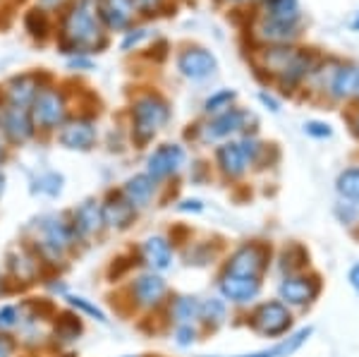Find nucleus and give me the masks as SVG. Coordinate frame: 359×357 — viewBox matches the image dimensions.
Listing matches in <instances>:
<instances>
[{
	"label": "nucleus",
	"instance_id": "nucleus-16",
	"mask_svg": "<svg viewBox=\"0 0 359 357\" xmlns=\"http://www.w3.org/2000/svg\"><path fill=\"white\" fill-rule=\"evenodd\" d=\"M165 295V283L161 276H154V274H144L137 278L135 283V297L139 300V304L144 307H151V304H158L161 297Z\"/></svg>",
	"mask_w": 359,
	"mask_h": 357
},
{
	"label": "nucleus",
	"instance_id": "nucleus-44",
	"mask_svg": "<svg viewBox=\"0 0 359 357\" xmlns=\"http://www.w3.org/2000/svg\"><path fill=\"white\" fill-rule=\"evenodd\" d=\"M41 3H43V5H48V8H53V5H57L60 0H41Z\"/></svg>",
	"mask_w": 359,
	"mask_h": 357
},
{
	"label": "nucleus",
	"instance_id": "nucleus-46",
	"mask_svg": "<svg viewBox=\"0 0 359 357\" xmlns=\"http://www.w3.org/2000/svg\"><path fill=\"white\" fill-rule=\"evenodd\" d=\"M3 187H5V177L0 175V194H3Z\"/></svg>",
	"mask_w": 359,
	"mask_h": 357
},
{
	"label": "nucleus",
	"instance_id": "nucleus-14",
	"mask_svg": "<svg viewBox=\"0 0 359 357\" xmlns=\"http://www.w3.org/2000/svg\"><path fill=\"white\" fill-rule=\"evenodd\" d=\"M247 163L249 161L245 156V151H242L240 142H228L218 149V166H221V170L225 175H230V177L242 175V173L247 170Z\"/></svg>",
	"mask_w": 359,
	"mask_h": 357
},
{
	"label": "nucleus",
	"instance_id": "nucleus-22",
	"mask_svg": "<svg viewBox=\"0 0 359 357\" xmlns=\"http://www.w3.org/2000/svg\"><path fill=\"white\" fill-rule=\"evenodd\" d=\"M144 259H147L154 269L163 271V269L170 267V262H172L170 245H168L163 238H158V235H156V238H149L147 243H144Z\"/></svg>",
	"mask_w": 359,
	"mask_h": 357
},
{
	"label": "nucleus",
	"instance_id": "nucleus-27",
	"mask_svg": "<svg viewBox=\"0 0 359 357\" xmlns=\"http://www.w3.org/2000/svg\"><path fill=\"white\" fill-rule=\"evenodd\" d=\"M237 99V94L235 91H230V89H221V91H216V94H211L206 99L204 103V111L206 113H225V111H230V106H233V101Z\"/></svg>",
	"mask_w": 359,
	"mask_h": 357
},
{
	"label": "nucleus",
	"instance_id": "nucleus-29",
	"mask_svg": "<svg viewBox=\"0 0 359 357\" xmlns=\"http://www.w3.org/2000/svg\"><path fill=\"white\" fill-rule=\"evenodd\" d=\"M10 267H13L15 276L20 281H32L34 276H36V262H34L32 257L27 255H17L10 259Z\"/></svg>",
	"mask_w": 359,
	"mask_h": 357
},
{
	"label": "nucleus",
	"instance_id": "nucleus-21",
	"mask_svg": "<svg viewBox=\"0 0 359 357\" xmlns=\"http://www.w3.org/2000/svg\"><path fill=\"white\" fill-rule=\"evenodd\" d=\"M266 20L283 22V25H297L299 3L297 0H266Z\"/></svg>",
	"mask_w": 359,
	"mask_h": 357
},
{
	"label": "nucleus",
	"instance_id": "nucleus-6",
	"mask_svg": "<svg viewBox=\"0 0 359 357\" xmlns=\"http://www.w3.org/2000/svg\"><path fill=\"white\" fill-rule=\"evenodd\" d=\"M184 163V149L180 144H163L149 156L147 166H149V175L154 180H161V177H168L172 173L180 170V166Z\"/></svg>",
	"mask_w": 359,
	"mask_h": 357
},
{
	"label": "nucleus",
	"instance_id": "nucleus-9",
	"mask_svg": "<svg viewBox=\"0 0 359 357\" xmlns=\"http://www.w3.org/2000/svg\"><path fill=\"white\" fill-rule=\"evenodd\" d=\"M96 142V128L86 120H74V123H67L60 132V144L67 149H74V151H86L91 149V144Z\"/></svg>",
	"mask_w": 359,
	"mask_h": 357
},
{
	"label": "nucleus",
	"instance_id": "nucleus-37",
	"mask_svg": "<svg viewBox=\"0 0 359 357\" xmlns=\"http://www.w3.org/2000/svg\"><path fill=\"white\" fill-rule=\"evenodd\" d=\"M41 189L43 192H48V194H57L60 192V182H62V177L60 175H55V173H50V175H46L41 177Z\"/></svg>",
	"mask_w": 359,
	"mask_h": 357
},
{
	"label": "nucleus",
	"instance_id": "nucleus-18",
	"mask_svg": "<svg viewBox=\"0 0 359 357\" xmlns=\"http://www.w3.org/2000/svg\"><path fill=\"white\" fill-rule=\"evenodd\" d=\"M245 118H247V115L242 111H237V108H230V111L221 113L206 128V140H221V137H230L233 132H237L242 128Z\"/></svg>",
	"mask_w": 359,
	"mask_h": 357
},
{
	"label": "nucleus",
	"instance_id": "nucleus-13",
	"mask_svg": "<svg viewBox=\"0 0 359 357\" xmlns=\"http://www.w3.org/2000/svg\"><path fill=\"white\" fill-rule=\"evenodd\" d=\"M3 130L8 132V137L13 142H25L32 137L34 125H32V115H29L27 108H17L13 106L3 118Z\"/></svg>",
	"mask_w": 359,
	"mask_h": 357
},
{
	"label": "nucleus",
	"instance_id": "nucleus-10",
	"mask_svg": "<svg viewBox=\"0 0 359 357\" xmlns=\"http://www.w3.org/2000/svg\"><path fill=\"white\" fill-rule=\"evenodd\" d=\"M357 86H359V67L340 65V67H335L331 74L328 94L338 101H345V99H350V96H357Z\"/></svg>",
	"mask_w": 359,
	"mask_h": 357
},
{
	"label": "nucleus",
	"instance_id": "nucleus-17",
	"mask_svg": "<svg viewBox=\"0 0 359 357\" xmlns=\"http://www.w3.org/2000/svg\"><path fill=\"white\" fill-rule=\"evenodd\" d=\"M259 39H264L266 43L271 46H287L292 39H297V25H283V22H273V20H264L262 25L257 27Z\"/></svg>",
	"mask_w": 359,
	"mask_h": 357
},
{
	"label": "nucleus",
	"instance_id": "nucleus-2",
	"mask_svg": "<svg viewBox=\"0 0 359 357\" xmlns=\"http://www.w3.org/2000/svg\"><path fill=\"white\" fill-rule=\"evenodd\" d=\"M168 103L156 94H147L135 101L132 108V120H135V137L139 144L154 140V135L168 123Z\"/></svg>",
	"mask_w": 359,
	"mask_h": 357
},
{
	"label": "nucleus",
	"instance_id": "nucleus-24",
	"mask_svg": "<svg viewBox=\"0 0 359 357\" xmlns=\"http://www.w3.org/2000/svg\"><path fill=\"white\" fill-rule=\"evenodd\" d=\"M309 72H311V55H306V53L299 50V53L294 55V60L290 62V65H287L285 70L278 74V82H280L283 86H294V84L302 82V79Z\"/></svg>",
	"mask_w": 359,
	"mask_h": 357
},
{
	"label": "nucleus",
	"instance_id": "nucleus-25",
	"mask_svg": "<svg viewBox=\"0 0 359 357\" xmlns=\"http://www.w3.org/2000/svg\"><path fill=\"white\" fill-rule=\"evenodd\" d=\"M297 53H299V50L290 48V46H271V48H266V53H264L266 67H269L271 72L280 74L294 60V55H297Z\"/></svg>",
	"mask_w": 359,
	"mask_h": 357
},
{
	"label": "nucleus",
	"instance_id": "nucleus-3",
	"mask_svg": "<svg viewBox=\"0 0 359 357\" xmlns=\"http://www.w3.org/2000/svg\"><path fill=\"white\" fill-rule=\"evenodd\" d=\"M177 67L187 79H196V82H199V79L211 77V74L218 70V60L211 50L192 46V48H184L182 53H180Z\"/></svg>",
	"mask_w": 359,
	"mask_h": 357
},
{
	"label": "nucleus",
	"instance_id": "nucleus-36",
	"mask_svg": "<svg viewBox=\"0 0 359 357\" xmlns=\"http://www.w3.org/2000/svg\"><path fill=\"white\" fill-rule=\"evenodd\" d=\"M147 36H149L147 29H135V32L127 34V36H125V41H123V50H130L132 46H139V43H142Z\"/></svg>",
	"mask_w": 359,
	"mask_h": 357
},
{
	"label": "nucleus",
	"instance_id": "nucleus-31",
	"mask_svg": "<svg viewBox=\"0 0 359 357\" xmlns=\"http://www.w3.org/2000/svg\"><path fill=\"white\" fill-rule=\"evenodd\" d=\"M79 331H82V324H79L77 316L65 314L60 321H57V333H60V336L65 338V341H72V338H77Z\"/></svg>",
	"mask_w": 359,
	"mask_h": 357
},
{
	"label": "nucleus",
	"instance_id": "nucleus-12",
	"mask_svg": "<svg viewBox=\"0 0 359 357\" xmlns=\"http://www.w3.org/2000/svg\"><path fill=\"white\" fill-rule=\"evenodd\" d=\"M135 3L132 0H98V15L111 29H125L130 25Z\"/></svg>",
	"mask_w": 359,
	"mask_h": 357
},
{
	"label": "nucleus",
	"instance_id": "nucleus-7",
	"mask_svg": "<svg viewBox=\"0 0 359 357\" xmlns=\"http://www.w3.org/2000/svg\"><path fill=\"white\" fill-rule=\"evenodd\" d=\"M264 267V250L257 245L240 247L228 264V274L233 276H247V278H257V274Z\"/></svg>",
	"mask_w": 359,
	"mask_h": 357
},
{
	"label": "nucleus",
	"instance_id": "nucleus-41",
	"mask_svg": "<svg viewBox=\"0 0 359 357\" xmlns=\"http://www.w3.org/2000/svg\"><path fill=\"white\" fill-rule=\"evenodd\" d=\"M132 3H137L142 10H147V13H151V10H156L161 5V0H132Z\"/></svg>",
	"mask_w": 359,
	"mask_h": 357
},
{
	"label": "nucleus",
	"instance_id": "nucleus-15",
	"mask_svg": "<svg viewBox=\"0 0 359 357\" xmlns=\"http://www.w3.org/2000/svg\"><path fill=\"white\" fill-rule=\"evenodd\" d=\"M72 226H74L77 233H82V235L98 233V230L103 228V211H101V206H98L94 199L84 201V204L79 206L77 211H74Z\"/></svg>",
	"mask_w": 359,
	"mask_h": 357
},
{
	"label": "nucleus",
	"instance_id": "nucleus-34",
	"mask_svg": "<svg viewBox=\"0 0 359 357\" xmlns=\"http://www.w3.org/2000/svg\"><path fill=\"white\" fill-rule=\"evenodd\" d=\"M304 132L309 137H316V140H326V137H331V128H328L326 123H316V120L306 123L304 125Z\"/></svg>",
	"mask_w": 359,
	"mask_h": 357
},
{
	"label": "nucleus",
	"instance_id": "nucleus-39",
	"mask_svg": "<svg viewBox=\"0 0 359 357\" xmlns=\"http://www.w3.org/2000/svg\"><path fill=\"white\" fill-rule=\"evenodd\" d=\"M177 341L182 345H189L194 341V329H189V326H184V329L177 331Z\"/></svg>",
	"mask_w": 359,
	"mask_h": 357
},
{
	"label": "nucleus",
	"instance_id": "nucleus-19",
	"mask_svg": "<svg viewBox=\"0 0 359 357\" xmlns=\"http://www.w3.org/2000/svg\"><path fill=\"white\" fill-rule=\"evenodd\" d=\"M101 211H103V223H108L113 228H125L132 221V216H135V206L123 197H111L108 204H103Z\"/></svg>",
	"mask_w": 359,
	"mask_h": 357
},
{
	"label": "nucleus",
	"instance_id": "nucleus-35",
	"mask_svg": "<svg viewBox=\"0 0 359 357\" xmlns=\"http://www.w3.org/2000/svg\"><path fill=\"white\" fill-rule=\"evenodd\" d=\"M69 304H72V307H79L82 312L91 314V316H94V319H98V321H106V316H103L101 309H96L94 304H89L86 300H82V297H69Z\"/></svg>",
	"mask_w": 359,
	"mask_h": 357
},
{
	"label": "nucleus",
	"instance_id": "nucleus-11",
	"mask_svg": "<svg viewBox=\"0 0 359 357\" xmlns=\"http://www.w3.org/2000/svg\"><path fill=\"white\" fill-rule=\"evenodd\" d=\"M259 281L257 278H247V276H233L228 274L221 281V292L225 300L233 302H249L259 295Z\"/></svg>",
	"mask_w": 359,
	"mask_h": 357
},
{
	"label": "nucleus",
	"instance_id": "nucleus-30",
	"mask_svg": "<svg viewBox=\"0 0 359 357\" xmlns=\"http://www.w3.org/2000/svg\"><path fill=\"white\" fill-rule=\"evenodd\" d=\"M199 304H196L192 297H180L177 304H175V316L182 324H189L192 319H196V314H199Z\"/></svg>",
	"mask_w": 359,
	"mask_h": 357
},
{
	"label": "nucleus",
	"instance_id": "nucleus-48",
	"mask_svg": "<svg viewBox=\"0 0 359 357\" xmlns=\"http://www.w3.org/2000/svg\"><path fill=\"white\" fill-rule=\"evenodd\" d=\"M3 159H5V151H3V147H0V163H3Z\"/></svg>",
	"mask_w": 359,
	"mask_h": 357
},
{
	"label": "nucleus",
	"instance_id": "nucleus-42",
	"mask_svg": "<svg viewBox=\"0 0 359 357\" xmlns=\"http://www.w3.org/2000/svg\"><path fill=\"white\" fill-rule=\"evenodd\" d=\"M350 285L359 292V264H355V267L350 269Z\"/></svg>",
	"mask_w": 359,
	"mask_h": 357
},
{
	"label": "nucleus",
	"instance_id": "nucleus-26",
	"mask_svg": "<svg viewBox=\"0 0 359 357\" xmlns=\"http://www.w3.org/2000/svg\"><path fill=\"white\" fill-rule=\"evenodd\" d=\"M338 187L340 197L350 199V201H359V168H347L338 175Z\"/></svg>",
	"mask_w": 359,
	"mask_h": 357
},
{
	"label": "nucleus",
	"instance_id": "nucleus-28",
	"mask_svg": "<svg viewBox=\"0 0 359 357\" xmlns=\"http://www.w3.org/2000/svg\"><path fill=\"white\" fill-rule=\"evenodd\" d=\"M25 25H27V32L32 34V36L43 39L46 32H48V17H46L43 10H29L27 17H25Z\"/></svg>",
	"mask_w": 359,
	"mask_h": 357
},
{
	"label": "nucleus",
	"instance_id": "nucleus-33",
	"mask_svg": "<svg viewBox=\"0 0 359 357\" xmlns=\"http://www.w3.org/2000/svg\"><path fill=\"white\" fill-rule=\"evenodd\" d=\"M17 319H20V312H17L13 304L0 307V329H13L17 324Z\"/></svg>",
	"mask_w": 359,
	"mask_h": 357
},
{
	"label": "nucleus",
	"instance_id": "nucleus-47",
	"mask_svg": "<svg viewBox=\"0 0 359 357\" xmlns=\"http://www.w3.org/2000/svg\"><path fill=\"white\" fill-rule=\"evenodd\" d=\"M355 130H357V135H359V113H357V118H355Z\"/></svg>",
	"mask_w": 359,
	"mask_h": 357
},
{
	"label": "nucleus",
	"instance_id": "nucleus-23",
	"mask_svg": "<svg viewBox=\"0 0 359 357\" xmlns=\"http://www.w3.org/2000/svg\"><path fill=\"white\" fill-rule=\"evenodd\" d=\"M36 94H39V86L34 82L32 74L15 77L13 82H10V101H13V106L17 108H27L29 103L36 99Z\"/></svg>",
	"mask_w": 359,
	"mask_h": 357
},
{
	"label": "nucleus",
	"instance_id": "nucleus-43",
	"mask_svg": "<svg viewBox=\"0 0 359 357\" xmlns=\"http://www.w3.org/2000/svg\"><path fill=\"white\" fill-rule=\"evenodd\" d=\"M262 101L266 103V106H271V111H278V103H276L273 99H269L266 94H262Z\"/></svg>",
	"mask_w": 359,
	"mask_h": 357
},
{
	"label": "nucleus",
	"instance_id": "nucleus-8",
	"mask_svg": "<svg viewBox=\"0 0 359 357\" xmlns=\"http://www.w3.org/2000/svg\"><path fill=\"white\" fill-rule=\"evenodd\" d=\"M318 292L316 278H304V276H294V278H285L280 283V297L287 304L302 307V304L311 302Z\"/></svg>",
	"mask_w": 359,
	"mask_h": 357
},
{
	"label": "nucleus",
	"instance_id": "nucleus-1",
	"mask_svg": "<svg viewBox=\"0 0 359 357\" xmlns=\"http://www.w3.org/2000/svg\"><path fill=\"white\" fill-rule=\"evenodd\" d=\"M98 39H101V29H98L94 10H91V3L89 0H82V3L74 5L65 17L60 46H62L65 53H72V50H77V48L96 46Z\"/></svg>",
	"mask_w": 359,
	"mask_h": 357
},
{
	"label": "nucleus",
	"instance_id": "nucleus-4",
	"mask_svg": "<svg viewBox=\"0 0 359 357\" xmlns=\"http://www.w3.org/2000/svg\"><path fill=\"white\" fill-rule=\"evenodd\" d=\"M32 115H34V123L50 130L65 120V101H62V96L57 94V91L43 89V91H39L36 99H34Z\"/></svg>",
	"mask_w": 359,
	"mask_h": 357
},
{
	"label": "nucleus",
	"instance_id": "nucleus-32",
	"mask_svg": "<svg viewBox=\"0 0 359 357\" xmlns=\"http://www.w3.org/2000/svg\"><path fill=\"white\" fill-rule=\"evenodd\" d=\"M199 314L204 316L206 321H223V316H225V304L221 300H208L204 307L199 309Z\"/></svg>",
	"mask_w": 359,
	"mask_h": 357
},
{
	"label": "nucleus",
	"instance_id": "nucleus-45",
	"mask_svg": "<svg viewBox=\"0 0 359 357\" xmlns=\"http://www.w3.org/2000/svg\"><path fill=\"white\" fill-rule=\"evenodd\" d=\"M352 27H355L357 32H359V13H357V17H355V22H352Z\"/></svg>",
	"mask_w": 359,
	"mask_h": 357
},
{
	"label": "nucleus",
	"instance_id": "nucleus-5",
	"mask_svg": "<svg viewBox=\"0 0 359 357\" xmlns=\"http://www.w3.org/2000/svg\"><path fill=\"white\" fill-rule=\"evenodd\" d=\"M292 324V316L280 302H266L254 314V329L264 336H283Z\"/></svg>",
	"mask_w": 359,
	"mask_h": 357
},
{
	"label": "nucleus",
	"instance_id": "nucleus-38",
	"mask_svg": "<svg viewBox=\"0 0 359 357\" xmlns=\"http://www.w3.org/2000/svg\"><path fill=\"white\" fill-rule=\"evenodd\" d=\"M240 357H287V355H285V348H283V343H280L273 350H264V353H254V355H240Z\"/></svg>",
	"mask_w": 359,
	"mask_h": 357
},
{
	"label": "nucleus",
	"instance_id": "nucleus-40",
	"mask_svg": "<svg viewBox=\"0 0 359 357\" xmlns=\"http://www.w3.org/2000/svg\"><path fill=\"white\" fill-rule=\"evenodd\" d=\"M13 341H10L8 336H0V357H10L13 355Z\"/></svg>",
	"mask_w": 359,
	"mask_h": 357
},
{
	"label": "nucleus",
	"instance_id": "nucleus-49",
	"mask_svg": "<svg viewBox=\"0 0 359 357\" xmlns=\"http://www.w3.org/2000/svg\"><path fill=\"white\" fill-rule=\"evenodd\" d=\"M357 96H359V86H357Z\"/></svg>",
	"mask_w": 359,
	"mask_h": 357
},
{
	"label": "nucleus",
	"instance_id": "nucleus-20",
	"mask_svg": "<svg viewBox=\"0 0 359 357\" xmlns=\"http://www.w3.org/2000/svg\"><path fill=\"white\" fill-rule=\"evenodd\" d=\"M156 189V180L151 175H135L132 180H127L125 185V199L130 201L132 206H144L149 199L154 197Z\"/></svg>",
	"mask_w": 359,
	"mask_h": 357
}]
</instances>
